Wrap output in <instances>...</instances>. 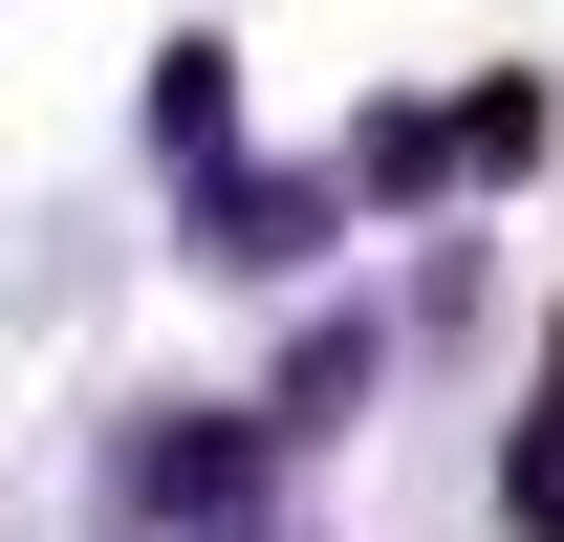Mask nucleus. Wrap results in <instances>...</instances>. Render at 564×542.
<instances>
[{
  "instance_id": "1",
  "label": "nucleus",
  "mask_w": 564,
  "mask_h": 542,
  "mask_svg": "<svg viewBox=\"0 0 564 542\" xmlns=\"http://www.w3.org/2000/svg\"><path fill=\"white\" fill-rule=\"evenodd\" d=\"M217 131H239V87H217V44H174V66H152V152L217 174Z\"/></svg>"
},
{
  "instance_id": "2",
  "label": "nucleus",
  "mask_w": 564,
  "mask_h": 542,
  "mask_svg": "<svg viewBox=\"0 0 564 542\" xmlns=\"http://www.w3.org/2000/svg\"><path fill=\"white\" fill-rule=\"evenodd\" d=\"M131 499H174V521H217V499H239V434H174V412H152V434H131Z\"/></svg>"
},
{
  "instance_id": "3",
  "label": "nucleus",
  "mask_w": 564,
  "mask_h": 542,
  "mask_svg": "<svg viewBox=\"0 0 564 542\" xmlns=\"http://www.w3.org/2000/svg\"><path fill=\"white\" fill-rule=\"evenodd\" d=\"M348 391H369V326H326V347H282V412H261V434H326Z\"/></svg>"
}]
</instances>
